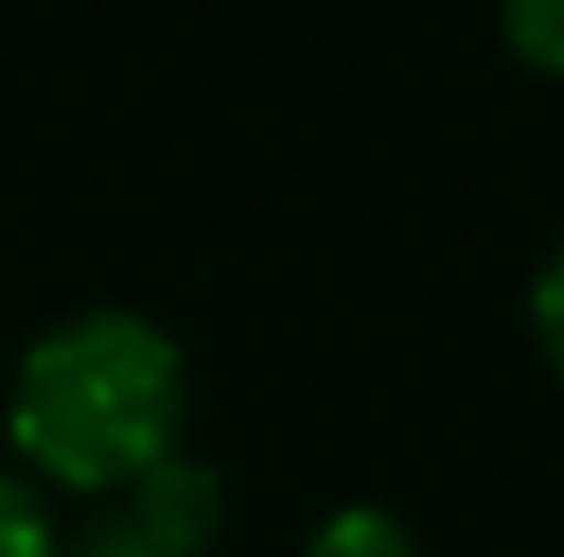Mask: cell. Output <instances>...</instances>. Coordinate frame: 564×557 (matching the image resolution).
Wrapping results in <instances>:
<instances>
[{"label":"cell","mask_w":564,"mask_h":557,"mask_svg":"<svg viewBox=\"0 0 564 557\" xmlns=\"http://www.w3.org/2000/svg\"><path fill=\"white\" fill-rule=\"evenodd\" d=\"M529 321H536V343H543V358H551V372L564 379V243H557V258L536 272V293H529Z\"/></svg>","instance_id":"obj_7"},{"label":"cell","mask_w":564,"mask_h":557,"mask_svg":"<svg viewBox=\"0 0 564 557\" xmlns=\"http://www.w3.org/2000/svg\"><path fill=\"white\" fill-rule=\"evenodd\" d=\"M500 36L543 79H564V0H500Z\"/></svg>","instance_id":"obj_4"},{"label":"cell","mask_w":564,"mask_h":557,"mask_svg":"<svg viewBox=\"0 0 564 557\" xmlns=\"http://www.w3.org/2000/svg\"><path fill=\"white\" fill-rule=\"evenodd\" d=\"M65 557H186L180 544H165V536L151 529L143 515H129V507H115V515H94L79 536H72Z\"/></svg>","instance_id":"obj_5"},{"label":"cell","mask_w":564,"mask_h":557,"mask_svg":"<svg viewBox=\"0 0 564 557\" xmlns=\"http://www.w3.org/2000/svg\"><path fill=\"white\" fill-rule=\"evenodd\" d=\"M122 507L143 515L165 544H180L186 557H200L207 544H215V529H221V479H215V465L186 458V450H165L151 472L129 479Z\"/></svg>","instance_id":"obj_2"},{"label":"cell","mask_w":564,"mask_h":557,"mask_svg":"<svg viewBox=\"0 0 564 557\" xmlns=\"http://www.w3.org/2000/svg\"><path fill=\"white\" fill-rule=\"evenodd\" d=\"M186 364L137 307H86L22 350L8 386V436L43 479L115 493L180 450Z\"/></svg>","instance_id":"obj_1"},{"label":"cell","mask_w":564,"mask_h":557,"mask_svg":"<svg viewBox=\"0 0 564 557\" xmlns=\"http://www.w3.org/2000/svg\"><path fill=\"white\" fill-rule=\"evenodd\" d=\"M301 557H414V536L400 529L386 507H344V515H329L315 536H307Z\"/></svg>","instance_id":"obj_3"},{"label":"cell","mask_w":564,"mask_h":557,"mask_svg":"<svg viewBox=\"0 0 564 557\" xmlns=\"http://www.w3.org/2000/svg\"><path fill=\"white\" fill-rule=\"evenodd\" d=\"M0 557H57V529L43 515L36 487L0 472Z\"/></svg>","instance_id":"obj_6"}]
</instances>
